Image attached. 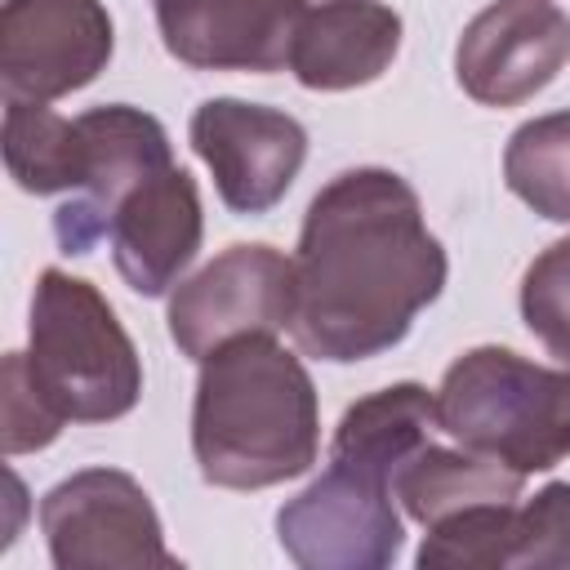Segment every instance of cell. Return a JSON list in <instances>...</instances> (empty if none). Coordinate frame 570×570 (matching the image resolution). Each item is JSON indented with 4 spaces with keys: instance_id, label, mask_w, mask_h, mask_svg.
Returning <instances> with one entry per match:
<instances>
[{
    "instance_id": "4",
    "label": "cell",
    "mask_w": 570,
    "mask_h": 570,
    "mask_svg": "<svg viewBox=\"0 0 570 570\" xmlns=\"http://www.w3.org/2000/svg\"><path fill=\"white\" fill-rule=\"evenodd\" d=\"M436 428L521 476L570 459V365H534L512 347L463 352L436 387Z\"/></svg>"
},
{
    "instance_id": "3",
    "label": "cell",
    "mask_w": 570,
    "mask_h": 570,
    "mask_svg": "<svg viewBox=\"0 0 570 570\" xmlns=\"http://www.w3.org/2000/svg\"><path fill=\"white\" fill-rule=\"evenodd\" d=\"M27 374L62 423H111L142 396V361L111 303L58 267H45L31 294Z\"/></svg>"
},
{
    "instance_id": "9",
    "label": "cell",
    "mask_w": 570,
    "mask_h": 570,
    "mask_svg": "<svg viewBox=\"0 0 570 570\" xmlns=\"http://www.w3.org/2000/svg\"><path fill=\"white\" fill-rule=\"evenodd\" d=\"M187 138L191 151L209 165L218 200L245 218L281 205L307 160V129L289 111L245 98L200 102L191 111Z\"/></svg>"
},
{
    "instance_id": "2",
    "label": "cell",
    "mask_w": 570,
    "mask_h": 570,
    "mask_svg": "<svg viewBox=\"0 0 570 570\" xmlns=\"http://www.w3.org/2000/svg\"><path fill=\"white\" fill-rule=\"evenodd\" d=\"M191 454L218 490H267L321 454V405L307 365L276 334H240L200 361Z\"/></svg>"
},
{
    "instance_id": "1",
    "label": "cell",
    "mask_w": 570,
    "mask_h": 570,
    "mask_svg": "<svg viewBox=\"0 0 570 570\" xmlns=\"http://www.w3.org/2000/svg\"><path fill=\"white\" fill-rule=\"evenodd\" d=\"M450 258L423 223L419 191L379 165L330 178L294 249V343L334 365L392 352L445 289Z\"/></svg>"
},
{
    "instance_id": "13",
    "label": "cell",
    "mask_w": 570,
    "mask_h": 570,
    "mask_svg": "<svg viewBox=\"0 0 570 570\" xmlns=\"http://www.w3.org/2000/svg\"><path fill=\"white\" fill-rule=\"evenodd\" d=\"M205 236L200 191L183 165H169L138 183L111 218V258L125 285L142 298L169 294L191 267Z\"/></svg>"
},
{
    "instance_id": "10",
    "label": "cell",
    "mask_w": 570,
    "mask_h": 570,
    "mask_svg": "<svg viewBox=\"0 0 570 570\" xmlns=\"http://www.w3.org/2000/svg\"><path fill=\"white\" fill-rule=\"evenodd\" d=\"M570 62V13L552 0H490L454 45V76L481 107H517Z\"/></svg>"
},
{
    "instance_id": "6",
    "label": "cell",
    "mask_w": 570,
    "mask_h": 570,
    "mask_svg": "<svg viewBox=\"0 0 570 570\" xmlns=\"http://www.w3.org/2000/svg\"><path fill=\"white\" fill-rule=\"evenodd\" d=\"M392 499L383 472L330 459V468L276 512V539L303 570H383L405 539Z\"/></svg>"
},
{
    "instance_id": "14",
    "label": "cell",
    "mask_w": 570,
    "mask_h": 570,
    "mask_svg": "<svg viewBox=\"0 0 570 570\" xmlns=\"http://www.w3.org/2000/svg\"><path fill=\"white\" fill-rule=\"evenodd\" d=\"M401 49V13L383 0H321L303 9L289 71L303 89L343 94L379 80Z\"/></svg>"
},
{
    "instance_id": "15",
    "label": "cell",
    "mask_w": 570,
    "mask_h": 570,
    "mask_svg": "<svg viewBox=\"0 0 570 570\" xmlns=\"http://www.w3.org/2000/svg\"><path fill=\"white\" fill-rule=\"evenodd\" d=\"M521 472L472 454V450H445V445H423L414 450L396 476H392V494L401 499V508L428 530L463 508H481V503H512L521 499Z\"/></svg>"
},
{
    "instance_id": "17",
    "label": "cell",
    "mask_w": 570,
    "mask_h": 570,
    "mask_svg": "<svg viewBox=\"0 0 570 570\" xmlns=\"http://www.w3.org/2000/svg\"><path fill=\"white\" fill-rule=\"evenodd\" d=\"M4 165L31 196L85 191L94 142L80 116H58L45 102H4Z\"/></svg>"
},
{
    "instance_id": "11",
    "label": "cell",
    "mask_w": 570,
    "mask_h": 570,
    "mask_svg": "<svg viewBox=\"0 0 570 570\" xmlns=\"http://www.w3.org/2000/svg\"><path fill=\"white\" fill-rule=\"evenodd\" d=\"M89 142H94V169L85 191H76L67 205L53 209V236L58 249L71 258L94 254V245L111 232V218L120 209V200L147 183L151 174L174 165V147L165 125L129 102H107V107H89L80 111Z\"/></svg>"
},
{
    "instance_id": "5",
    "label": "cell",
    "mask_w": 570,
    "mask_h": 570,
    "mask_svg": "<svg viewBox=\"0 0 570 570\" xmlns=\"http://www.w3.org/2000/svg\"><path fill=\"white\" fill-rule=\"evenodd\" d=\"M40 530L58 570H174L147 490L120 468H85L40 499Z\"/></svg>"
},
{
    "instance_id": "16",
    "label": "cell",
    "mask_w": 570,
    "mask_h": 570,
    "mask_svg": "<svg viewBox=\"0 0 570 570\" xmlns=\"http://www.w3.org/2000/svg\"><path fill=\"white\" fill-rule=\"evenodd\" d=\"M432 428H436V392H428L423 383H392L343 410L330 441V459L361 463L392 481L396 468L432 441Z\"/></svg>"
},
{
    "instance_id": "7",
    "label": "cell",
    "mask_w": 570,
    "mask_h": 570,
    "mask_svg": "<svg viewBox=\"0 0 570 570\" xmlns=\"http://www.w3.org/2000/svg\"><path fill=\"white\" fill-rule=\"evenodd\" d=\"M294 316V258L272 245H232L169 294V338L205 361L240 334H281Z\"/></svg>"
},
{
    "instance_id": "12",
    "label": "cell",
    "mask_w": 570,
    "mask_h": 570,
    "mask_svg": "<svg viewBox=\"0 0 570 570\" xmlns=\"http://www.w3.org/2000/svg\"><path fill=\"white\" fill-rule=\"evenodd\" d=\"M303 0H156V27L183 67L281 71L289 67Z\"/></svg>"
},
{
    "instance_id": "18",
    "label": "cell",
    "mask_w": 570,
    "mask_h": 570,
    "mask_svg": "<svg viewBox=\"0 0 570 570\" xmlns=\"http://www.w3.org/2000/svg\"><path fill=\"white\" fill-rule=\"evenodd\" d=\"M570 566V481H548L534 499L512 508L503 570Z\"/></svg>"
},
{
    "instance_id": "20",
    "label": "cell",
    "mask_w": 570,
    "mask_h": 570,
    "mask_svg": "<svg viewBox=\"0 0 570 570\" xmlns=\"http://www.w3.org/2000/svg\"><path fill=\"white\" fill-rule=\"evenodd\" d=\"M0 379H4V454H31L53 445L62 432V419L36 392L27 374V352H9Z\"/></svg>"
},
{
    "instance_id": "19",
    "label": "cell",
    "mask_w": 570,
    "mask_h": 570,
    "mask_svg": "<svg viewBox=\"0 0 570 570\" xmlns=\"http://www.w3.org/2000/svg\"><path fill=\"white\" fill-rule=\"evenodd\" d=\"M521 321L548 356L570 365V236L552 240L521 276Z\"/></svg>"
},
{
    "instance_id": "21",
    "label": "cell",
    "mask_w": 570,
    "mask_h": 570,
    "mask_svg": "<svg viewBox=\"0 0 570 570\" xmlns=\"http://www.w3.org/2000/svg\"><path fill=\"white\" fill-rule=\"evenodd\" d=\"M561 125H566V147H570V111H561Z\"/></svg>"
},
{
    "instance_id": "8",
    "label": "cell",
    "mask_w": 570,
    "mask_h": 570,
    "mask_svg": "<svg viewBox=\"0 0 570 570\" xmlns=\"http://www.w3.org/2000/svg\"><path fill=\"white\" fill-rule=\"evenodd\" d=\"M116 27L102 0H4L0 89L4 102H53L107 71Z\"/></svg>"
}]
</instances>
